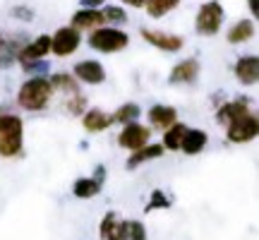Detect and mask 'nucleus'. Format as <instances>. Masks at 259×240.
<instances>
[{
  "label": "nucleus",
  "mask_w": 259,
  "mask_h": 240,
  "mask_svg": "<svg viewBox=\"0 0 259 240\" xmlns=\"http://www.w3.org/2000/svg\"><path fill=\"white\" fill-rule=\"evenodd\" d=\"M24 147V120L12 111H0V156L15 158Z\"/></svg>",
  "instance_id": "nucleus-1"
},
{
  "label": "nucleus",
  "mask_w": 259,
  "mask_h": 240,
  "mask_svg": "<svg viewBox=\"0 0 259 240\" xmlns=\"http://www.w3.org/2000/svg\"><path fill=\"white\" fill-rule=\"evenodd\" d=\"M51 96H53V89H51L48 77H29L27 82L19 87L17 106L24 108V111L38 113L51 103Z\"/></svg>",
  "instance_id": "nucleus-2"
},
{
  "label": "nucleus",
  "mask_w": 259,
  "mask_h": 240,
  "mask_svg": "<svg viewBox=\"0 0 259 240\" xmlns=\"http://www.w3.org/2000/svg\"><path fill=\"white\" fill-rule=\"evenodd\" d=\"M223 5L219 0H206L199 5L197 10V17H194V31L199 36H216L223 27Z\"/></svg>",
  "instance_id": "nucleus-3"
},
{
  "label": "nucleus",
  "mask_w": 259,
  "mask_h": 240,
  "mask_svg": "<svg viewBox=\"0 0 259 240\" xmlns=\"http://www.w3.org/2000/svg\"><path fill=\"white\" fill-rule=\"evenodd\" d=\"M130 44V34L118 27H101L89 34V46L99 53H120Z\"/></svg>",
  "instance_id": "nucleus-4"
},
{
  "label": "nucleus",
  "mask_w": 259,
  "mask_h": 240,
  "mask_svg": "<svg viewBox=\"0 0 259 240\" xmlns=\"http://www.w3.org/2000/svg\"><path fill=\"white\" fill-rule=\"evenodd\" d=\"M247 115H252V106H250V99H235V101H226L219 106V111H216V123L221 125V128H231L233 123H240L245 120Z\"/></svg>",
  "instance_id": "nucleus-5"
},
{
  "label": "nucleus",
  "mask_w": 259,
  "mask_h": 240,
  "mask_svg": "<svg viewBox=\"0 0 259 240\" xmlns=\"http://www.w3.org/2000/svg\"><path fill=\"white\" fill-rule=\"evenodd\" d=\"M79 44H82V34H79L77 29L60 27L56 34L51 36V53L56 58H67L79 48Z\"/></svg>",
  "instance_id": "nucleus-6"
},
{
  "label": "nucleus",
  "mask_w": 259,
  "mask_h": 240,
  "mask_svg": "<svg viewBox=\"0 0 259 240\" xmlns=\"http://www.w3.org/2000/svg\"><path fill=\"white\" fill-rule=\"evenodd\" d=\"M118 144L132 154V151H137V149L151 144V130H149L147 125H139V123L122 125L120 135H118Z\"/></svg>",
  "instance_id": "nucleus-7"
},
{
  "label": "nucleus",
  "mask_w": 259,
  "mask_h": 240,
  "mask_svg": "<svg viewBox=\"0 0 259 240\" xmlns=\"http://www.w3.org/2000/svg\"><path fill=\"white\" fill-rule=\"evenodd\" d=\"M139 36L144 38L149 46L158 48V51H163V53H178L180 48L185 46L183 36L168 34V31H161V29H139Z\"/></svg>",
  "instance_id": "nucleus-8"
},
{
  "label": "nucleus",
  "mask_w": 259,
  "mask_h": 240,
  "mask_svg": "<svg viewBox=\"0 0 259 240\" xmlns=\"http://www.w3.org/2000/svg\"><path fill=\"white\" fill-rule=\"evenodd\" d=\"M259 135V118L252 113L240 123H233L231 128H226V137L233 144H247Z\"/></svg>",
  "instance_id": "nucleus-9"
},
{
  "label": "nucleus",
  "mask_w": 259,
  "mask_h": 240,
  "mask_svg": "<svg viewBox=\"0 0 259 240\" xmlns=\"http://www.w3.org/2000/svg\"><path fill=\"white\" fill-rule=\"evenodd\" d=\"M72 77L77 82H84V84H101L106 82V67H103L99 60H79V63L72 67Z\"/></svg>",
  "instance_id": "nucleus-10"
},
{
  "label": "nucleus",
  "mask_w": 259,
  "mask_h": 240,
  "mask_svg": "<svg viewBox=\"0 0 259 240\" xmlns=\"http://www.w3.org/2000/svg\"><path fill=\"white\" fill-rule=\"evenodd\" d=\"M233 74L242 87H254L259 82V58L257 56H240L233 65Z\"/></svg>",
  "instance_id": "nucleus-11"
},
{
  "label": "nucleus",
  "mask_w": 259,
  "mask_h": 240,
  "mask_svg": "<svg viewBox=\"0 0 259 240\" xmlns=\"http://www.w3.org/2000/svg\"><path fill=\"white\" fill-rule=\"evenodd\" d=\"M51 53V36L48 34H41L34 41H29L19 48L17 60L19 63H36V60H44V58Z\"/></svg>",
  "instance_id": "nucleus-12"
},
{
  "label": "nucleus",
  "mask_w": 259,
  "mask_h": 240,
  "mask_svg": "<svg viewBox=\"0 0 259 240\" xmlns=\"http://www.w3.org/2000/svg\"><path fill=\"white\" fill-rule=\"evenodd\" d=\"M199 77V60L197 58H185L180 63L173 65V70L168 74L170 84H192Z\"/></svg>",
  "instance_id": "nucleus-13"
},
{
  "label": "nucleus",
  "mask_w": 259,
  "mask_h": 240,
  "mask_svg": "<svg viewBox=\"0 0 259 240\" xmlns=\"http://www.w3.org/2000/svg\"><path fill=\"white\" fill-rule=\"evenodd\" d=\"M72 29H77L79 34L82 31H94V29L106 27V17H103L101 10H77L72 15Z\"/></svg>",
  "instance_id": "nucleus-14"
},
{
  "label": "nucleus",
  "mask_w": 259,
  "mask_h": 240,
  "mask_svg": "<svg viewBox=\"0 0 259 240\" xmlns=\"http://www.w3.org/2000/svg\"><path fill=\"white\" fill-rule=\"evenodd\" d=\"M113 125V118L111 113L101 111V108H89V111H84L82 115V128L87 132H92V135H99L103 130H108Z\"/></svg>",
  "instance_id": "nucleus-15"
},
{
  "label": "nucleus",
  "mask_w": 259,
  "mask_h": 240,
  "mask_svg": "<svg viewBox=\"0 0 259 240\" xmlns=\"http://www.w3.org/2000/svg\"><path fill=\"white\" fill-rule=\"evenodd\" d=\"M209 144V135L204 130H197V128H187L185 137H183V144H180V151H185L187 156H197L202 154L204 149Z\"/></svg>",
  "instance_id": "nucleus-16"
},
{
  "label": "nucleus",
  "mask_w": 259,
  "mask_h": 240,
  "mask_svg": "<svg viewBox=\"0 0 259 240\" xmlns=\"http://www.w3.org/2000/svg\"><path fill=\"white\" fill-rule=\"evenodd\" d=\"M149 123L156 130H168L173 123H178V111L173 106H163V103H156L149 108Z\"/></svg>",
  "instance_id": "nucleus-17"
},
{
  "label": "nucleus",
  "mask_w": 259,
  "mask_h": 240,
  "mask_svg": "<svg viewBox=\"0 0 259 240\" xmlns=\"http://www.w3.org/2000/svg\"><path fill=\"white\" fill-rule=\"evenodd\" d=\"M99 238L101 240H120L122 238V219L115 212H106L99 226Z\"/></svg>",
  "instance_id": "nucleus-18"
},
{
  "label": "nucleus",
  "mask_w": 259,
  "mask_h": 240,
  "mask_svg": "<svg viewBox=\"0 0 259 240\" xmlns=\"http://www.w3.org/2000/svg\"><path fill=\"white\" fill-rule=\"evenodd\" d=\"M254 31H257V24H254V19H238L231 29H228V41L231 44H245V41H250L254 36Z\"/></svg>",
  "instance_id": "nucleus-19"
},
{
  "label": "nucleus",
  "mask_w": 259,
  "mask_h": 240,
  "mask_svg": "<svg viewBox=\"0 0 259 240\" xmlns=\"http://www.w3.org/2000/svg\"><path fill=\"white\" fill-rule=\"evenodd\" d=\"M166 154L161 144H147V147L137 149V151H132L127 158V168H139L142 164H149V161H154V158H161Z\"/></svg>",
  "instance_id": "nucleus-20"
},
{
  "label": "nucleus",
  "mask_w": 259,
  "mask_h": 240,
  "mask_svg": "<svg viewBox=\"0 0 259 240\" xmlns=\"http://www.w3.org/2000/svg\"><path fill=\"white\" fill-rule=\"evenodd\" d=\"M187 132V125L185 123H173L168 130H163V139H161V147H163V151H180V144H183V137H185Z\"/></svg>",
  "instance_id": "nucleus-21"
},
{
  "label": "nucleus",
  "mask_w": 259,
  "mask_h": 240,
  "mask_svg": "<svg viewBox=\"0 0 259 240\" xmlns=\"http://www.w3.org/2000/svg\"><path fill=\"white\" fill-rule=\"evenodd\" d=\"M48 82H51V89L53 92H63V94H79V87H77V79L72 77V72H53L48 74Z\"/></svg>",
  "instance_id": "nucleus-22"
},
{
  "label": "nucleus",
  "mask_w": 259,
  "mask_h": 240,
  "mask_svg": "<svg viewBox=\"0 0 259 240\" xmlns=\"http://www.w3.org/2000/svg\"><path fill=\"white\" fill-rule=\"evenodd\" d=\"M101 187L103 185H99L92 176L89 178H77V180L72 183V194L74 197H79V199H92V197H96V194L101 192Z\"/></svg>",
  "instance_id": "nucleus-23"
},
{
  "label": "nucleus",
  "mask_w": 259,
  "mask_h": 240,
  "mask_svg": "<svg viewBox=\"0 0 259 240\" xmlns=\"http://www.w3.org/2000/svg\"><path fill=\"white\" fill-rule=\"evenodd\" d=\"M178 5H180V0H147L144 10H147V15L151 19H161L166 17L168 12H173Z\"/></svg>",
  "instance_id": "nucleus-24"
},
{
  "label": "nucleus",
  "mask_w": 259,
  "mask_h": 240,
  "mask_svg": "<svg viewBox=\"0 0 259 240\" xmlns=\"http://www.w3.org/2000/svg\"><path fill=\"white\" fill-rule=\"evenodd\" d=\"M142 115V108L137 103H122L115 113H111L113 123H120V125H130V123H137V118Z\"/></svg>",
  "instance_id": "nucleus-25"
},
{
  "label": "nucleus",
  "mask_w": 259,
  "mask_h": 240,
  "mask_svg": "<svg viewBox=\"0 0 259 240\" xmlns=\"http://www.w3.org/2000/svg\"><path fill=\"white\" fill-rule=\"evenodd\" d=\"M120 240H149L144 223H142V221H135V219L122 221V238Z\"/></svg>",
  "instance_id": "nucleus-26"
},
{
  "label": "nucleus",
  "mask_w": 259,
  "mask_h": 240,
  "mask_svg": "<svg viewBox=\"0 0 259 240\" xmlns=\"http://www.w3.org/2000/svg\"><path fill=\"white\" fill-rule=\"evenodd\" d=\"M17 53H19V48L15 46V41L0 34V65H10L17 58Z\"/></svg>",
  "instance_id": "nucleus-27"
},
{
  "label": "nucleus",
  "mask_w": 259,
  "mask_h": 240,
  "mask_svg": "<svg viewBox=\"0 0 259 240\" xmlns=\"http://www.w3.org/2000/svg\"><path fill=\"white\" fill-rule=\"evenodd\" d=\"M101 12H103V17H106V24H111V27L127 22V10H122L120 5H108V8H103Z\"/></svg>",
  "instance_id": "nucleus-28"
},
{
  "label": "nucleus",
  "mask_w": 259,
  "mask_h": 240,
  "mask_svg": "<svg viewBox=\"0 0 259 240\" xmlns=\"http://www.w3.org/2000/svg\"><path fill=\"white\" fill-rule=\"evenodd\" d=\"M156 209H170V197H168L163 190H154L151 197H149L147 207H144V212H156Z\"/></svg>",
  "instance_id": "nucleus-29"
},
{
  "label": "nucleus",
  "mask_w": 259,
  "mask_h": 240,
  "mask_svg": "<svg viewBox=\"0 0 259 240\" xmlns=\"http://www.w3.org/2000/svg\"><path fill=\"white\" fill-rule=\"evenodd\" d=\"M65 111L70 113V115H84L87 111V99H84V94H70L67 96V101H65Z\"/></svg>",
  "instance_id": "nucleus-30"
},
{
  "label": "nucleus",
  "mask_w": 259,
  "mask_h": 240,
  "mask_svg": "<svg viewBox=\"0 0 259 240\" xmlns=\"http://www.w3.org/2000/svg\"><path fill=\"white\" fill-rule=\"evenodd\" d=\"M22 70L29 72L31 77H48L51 72V65L46 60H36V63H22Z\"/></svg>",
  "instance_id": "nucleus-31"
},
{
  "label": "nucleus",
  "mask_w": 259,
  "mask_h": 240,
  "mask_svg": "<svg viewBox=\"0 0 259 240\" xmlns=\"http://www.w3.org/2000/svg\"><path fill=\"white\" fill-rule=\"evenodd\" d=\"M10 15L15 19H19V22H31V19L36 17V12L31 8H27V5H15V8L10 10Z\"/></svg>",
  "instance_id": "nucleus-32"
},
{
  "label": "nucleus",
  "mask_w": 259,
  "mask_h": 240,
  "mask_svg": "<svg viewBox=\"0 0 259 240\" xmlns=\"http://www.w3.org/2000/svg\"><path fill=\"white\" fill-rule=\"evenodd\" d=\"M82 10H99L101 5H106V0H79Z\"/></svg>",
  "instance_id": "nucleus-33"
},
{
  "label": "nucleus",
  "mask_w": 259,
  "mask_h": 240,
  "mask_svg": "<svg viewBox=\"0 0 259 240\" xmlns=\"http://www.w3.org/2000/svg\"><path fill=\"white\" fill-rule=\"evenodd\" d=\"M92 178L99 185H103V183H106V168H103V166H96V168H94V173H92Z\"/></svg>",
  "instance_id": "nucleus-34"
},
{
  "label": "nucleus",
  "mask_w": 259,
  "mask_h": 240,
  "mask_svg": "<svg viewBox=\"0 0 259 240\" xmlns=\"http://www.w3.org/2000/svg\"><path fill=\"white\" fill-rule=\"evenodd\" d=\"M122 5H130V8H144L147 0H120Z\"/></svg>",
  "instance_id": "nucleus-35"
},
{
  "label": "nucleus",
  "mask_w": 259,
  "mask_h": 240,
  "mask_svg": "<svg viewBox=\"0 0 259 240\" xmlns=\"http://www.w3.org/2000/svg\"><path fill=\"white\" fill-rule=\"evenodd\" d=\"M247 5H250L252 17H257V15H259V3H257V0H247Z\"/></svg>",
  "instance_id": "nucleus-36"
}]
</instances>
